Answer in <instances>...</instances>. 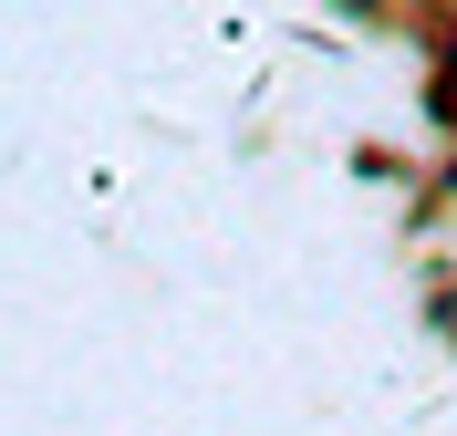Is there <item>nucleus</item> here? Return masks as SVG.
<instances>
[{"label":"nucleus","mask_w":457,"mask_h":436,"mask_svg":"<svg viewBox=\"0 0 457 436\" xmlns=\"http://www.w3.org/2000/svg\"><path fill=\"white\" fill-rule=\"evenodd\" d=\"M447 62H457V42H447Z\"/></svg>","instance_id":"f257e3e1"}]
</instances>
